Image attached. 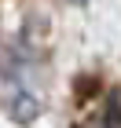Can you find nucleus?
I'll return each mask as SVG.
<instances>
[{
	"instance_id": "f257e3e1",
	"label": "nucleus",
	"mask_w": 121,
	"mask_h": 128,
	"mask_svg": "<svg viewBox=\"0 0 121 128\" xmlns=\"http://www.w3.org/2000/svg\"><path fill=\"white\" fill-rule=\"evenodd\" d=\"M77 4H84V0H77Z\"/></svg>"
}]
</instances>
